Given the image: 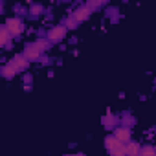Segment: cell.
I'll list each match as a JSON object with an SVG mask.
<instances>
[{"instance_id": "3957f363", "label": "cell", "mask_w": 156, "mask_h": 156, "mask_svg": "<svg viewBox=\"0 0 156 156\" xmlns=\"http://www.w3.org/2000/svg\"><path fill=\"white\" fill-rule=\"evenodd\" d=\"M64 35H66V26L59 24V26H53V28L50 30V33H48V41H51V42H57V41L64 39Z\"/></svg>"}, {"instance_id": "52a82bcc", "label": "cell", "mask_w": 156, "mask_h": 156, "mask_svg": "<svg viewBox=\"0 0 156 156\" xmlns=\"http://www.w3.org/2000/svg\"><path fill=\"white\" fill-rule=\"evenodd\" d=\"M24 57H26L28 61H35V59L41 57V50H39L35 44H30V46L24 50Z\"/></svg>"}, {"instance_id": "ba28073f", "label": "cell", "mask_w": 156, "mask_h": 156, "mask_svg": "<svg viewBox=\"0 0 156 156\" xmlns=\"http://www.w3.org/2000/svg\"><path fill=\"white\" fill-rule=\"evenodd\" d=\"M125 151H127V156H140L141 147H140L136 141H129V143L125 145Z\"/></svg>"}, {"instance_id": "277c9868", "label": "cell", "mask_w": 156, "mask_h": 156, "mask_svg": "<svg viewBox=\"0 0 156 156\" xmlns=\"http://www.w3.org/2000/svg\"><path fill=\"white\" fill-rule=\"evenodd\" d=\"M9 66L15 68L17 72H19V70H24V68L28 66V59H26L24 55H15V57L9 61Z\"/></svg>"}, {"instance_id": "30bf717a", "label": "cell", "mask_w": 156, "mask_h": 156, "mask_svg": "<svg viewBox=\"0 0 156 156\" xmlns=\"http://www.w3.org/2000/svg\"><path fill=\"white\" fill-rule=\"evenodd\" d=\"M140 156H156V149L151 147V145H145V147H141Z\"/></svg>"}, {"instance_id": "8fae6325", "label": "cell", "mask_w": 156, "mask_h": 156, "mask_svg": "<svg viewBox=\"0 0 156 156\" xmlns=\"http://www.w3.org/2000/svg\"><path fill=\"white\" fill-rule=\"evenodd\" d=\"M15 73H17V70H15V68H11L9 64H6V66L2 68V75H4V77H8V79H9V77H13Z\"/></svg>"}, {"instance_id": "8992f818", "label": "cell", "mask_w": 156, "mask_h": 156, "mask_svg": "<svg viewBox=\"0 0 156 156\" xmlns=\"http://www.w3.org/2000/svg\"><path fill=\"white\" fill-rule=\"evenodd\" d=\"M114 136H116L119 141H123V143H129V141H130V130H129L127 127H118V129L114 130Z\"/></svg>"}, {"instance_id": "5b68a950", "label": "cell", "mask_w": 156, "mask_h": 156, "mask_svg": "<svg viewBox=\"0 0 156 156\" xmlns=\"http://www.w3.org/2000/svg\"><path fill=\"white\" fill-rule=\"evenodd\" d=\"M88 17H90V8H88V6H83V8H79V9L73 11V19H75L77 24L83 22V20H87Z\"/></svg>"}, {"instance_id": "4fadbf2b", "label": "cell", "mask_w": 156, "mask_h": 156, "mask_svg": "<svg viewBox=\"0 0 156 156\" xmlns=\"http://www.w3.org/2000/svg\"><path fill=\"white\" fill-rule=\"evenodd\" d=\"M112 123H114V116H110V114H108V116H107V119H105V125H108V127H110Z\"/></svg>"}, {"instance_id": "7a4b0ae2", "label": "cell", "mask_w": 156, "mask_h": 156, "mask_svg": "<svg viewBox=\"0 0 156 156\" xmlns=\"http://www.w3.org/2000/svg\"><path fill=\"white\" fill-rule=\"evenodd\" d=\"M4 26L9 30V33H11V35H20V33H22V30H24V26H22V20H20V19H17V17H13V19H8Z\"/></svg>"}, {"instance_id": "7c38bea8", "label": "cell", "mask_w": 156, "mask_h": 156, "mask_svg": "<svg viewBox=\"0 0 156 156\" xmlns=\"http://www.w3.org/2000/svg\"><path fill=\"white\" fill-rule=\"evenodd\" d=\"M35 46H37V48H39V50L42 51V50H48V46H50V44H48V41L41 39V41H37V42H35Z\"/></svg>"}, {"instance_id": "9c48e42d", "label": "cell", "mask_w": 156, "mask_h": 156, "mask_svg": "<svg viewBox=\"0 0 156 156\" xmlns=\"http://www.w3.org/2000/svg\"><path fill=\"white\" fill-rule=\"evenodd\" d=\"M9 30L6 28V26H2V28H0V44H2V46H8V41H9Z\"/></svg>"}, {"instance_id": "6da1fadb", "label": "cell", "mask_w": 156, "mask_h": 156, "mask_svg": "<svg viewBox=\"0 0 156 156\" xmlns=\"http://www.w3.org/2000/svg\"><path fill=\"white\" fill-rule=\"evenodd\" d=\"M105 147H107V151H108V154H110V156H127L125 143H123V141H119L114 134H112V136H108V138L105 140Z\"/></svg>"}]
</instances>
